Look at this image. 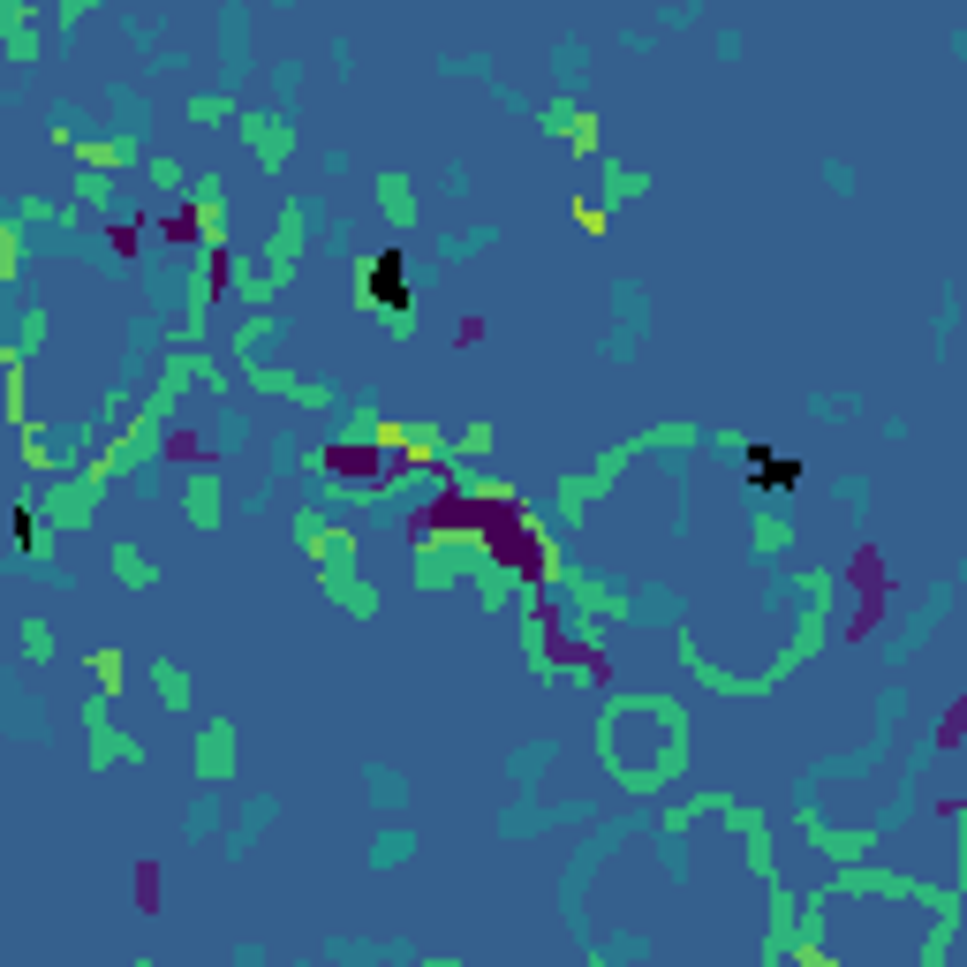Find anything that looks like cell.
Masks as SVG:
<instances>
[{"label":"cell","mask_w":967,"mask_h":967,"mask_svg":"<svg viewBox=\"0 0 967 967\" xmlns=\"http://www.w3.org/2000/svg\"><path fill=\"white\" fill-rule=\"evenodd\" d=\"M371 288L386 295L378 310H401V257H378V272H371Z\"/></svg>","instance_id":"obj_1"}]
</instances>
